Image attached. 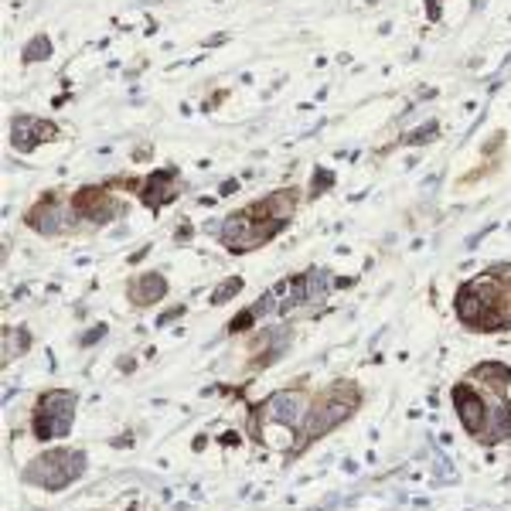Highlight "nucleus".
<instances>
[{
    "label": "nucleus",
    "mask_w": 511,
    "mask_h": 511,
    "mask_svg": "<svg viewBox=\"0 0 511 511\" xmlns=\"http://www.w3.org/2000/svg\"><path fill=\"white\" fill-rule=\"evenodd\" d=\"M171 177H174V171H160V174L150 177V184H147V201H150L154 208H160L164 201H171V198H174Z\"/></svg>",
    "instance_id": "9b49d317"
},
{
    "label": "nucleus",
    "mask_w": 511,
    "mask_h": 511,
    "mask_svg": "<svg viewBox=\"0 0 511 511\" xmlns=\"http://www.w3.org/2000/svg\"><path fill=\"white\" fill-rule=\"evenodd\" d=\"M44 58H51V41L38 35V38L28 41V48H24V62H44Z\"/></svg>",
    "instance_id": "ddd939ff"
},
{
    "label": "nucleus",
    "mask_w": 511,
    "mask_h": 511,
    "mask_svg": "<svg viewBox=\"0 0 511 511\" xmlns=\"http://www.w3.org/2000/svg\"><path fill=\"white\" fill-rule=\"evenodd\" d=\"M477 379H484L487 386L501 389V386H508L511 368H505V365H498V361H487V365H480V368H477Z\"/></svg>",
    "instance_id": "f8f14e48"
},
{
    "label": "nucleus",
    "mask_w": 511,
    "mask_h": 511,
    "mask_svg": "<svg viewBox=\"0 0 511 511\" xmlns=\"http://www.w3.org/2000/svg\"><path fill=\"white\" fill-rule=\"evenodd\" d=\"M331 184H334V174H331V171H314V181H311L314 195H320V191H327Z\"/></svg>",
    "instance_id": "dca6fc26"
},
{
    "label": "nucleus",
    "mask_w": 511,
    "mask_h": 511,
    "mask_svg": "<svg viewBox=\"0 0 511 511\" xmlns=\"http://www.w3.org/2000/svg\"><path fill=\"white\" fill-rule=\"evenodd\" d=\"M436 184H440V174H433V177H426V184H423V191H426V195H433V188H436Z\"/></svg>",
    "instance_id": "aec40b11"
},
{
    "label": "nucleus",
    "mask_w": 511,
    "mask_h": 511,
    "mask_svg": "<svg viewBox=\"0 0 511 511\" xmlns=\"http://www.w3.org/2000/svg\"><path fill=\"white\" fill-rule=\"evenodd\" d=\"M103 334H106V327H103V324H96V331H89V334L82 338V345H92V341H99Z\"/></svg>",
    "instance_id": "6ab92c4d"
},
{
    "label": "nucleus",
    "mask_w": 511,
    "mask_h": 511,
    "mask_svg": "<svg viewBox=\"0 0 511 511\" xmlns=\"http://www.w3.org/2000/svg\"><path fill=\"white\" fill-rule=\"evenodd\" d=\"M252 211H239V215H229L225 218V225L218 229L222 232V242L229 245V249H252V245H259V236H256V222L249 218Z\"/></svg>",
    "instance_id": "7ed1b4c3"
},
{
    "label": "nucleus",
    "mask_w": 511,
    "mask_h": 511,
    "mask_svg": "<svg viewBox=\"0 0 511 511\" xmlns=\"http://www.w3.org/2000/svg\"><path fill=\"white\" fill-rule=\"evenodd\" d=\"M304 413H307V399H304V392H297V389L276 392L273 399L266 402V416H270L273 423H283V426H297V423L304 419Z\"/></svg>",
    "instance_id": "f03ea898"
},
{
    "label": "nucleus",
    "mask_w": 511,
    "mask_h": 511,
    "mask_svg": "<svg viewBox=\"0 0 511 511\" xmlns=\"http://www.w3.org/2000/svg\"><path fill=\"white\" fill-rule=\"evenodd\" d=\"M348 413H352L348 406H338V402H331V406H324V409H317V413H314V419L307 423V433H311V436H320V433L331 430L334 423H341Z\"/></svg>",
    "instance_id": "1a4fd4ad"
},
{
    "label": "nucleus",
    "mask_w": 511,
    "mask_h": 511,
    "mask_svg": "<svg viewBox=\"0 0 511 511\" xmlns=\"http://www.w3.org/2000/svg\"><path fill=\"white\" fill-rule=\"evenodd\" d=\"M433 133H436V123H426V126L413 130V133L406 137V144H426V140H433Z\"/></svg>",
    "instance_id": "2eb2a0df"
},
{
    "label": "nucleus",
    "mask_w": 511,
    "mask_h": 511,
    "mask_svg": "<svg viewBox=\"0 0 511 511\" xmlns=\"http://www.w3.org/2000/svg\"><path fill=\"white\" fill-rule=\"evenodd\" d=\"M440 14V0H430V17H436Z\"/></svg>",
    "instance_id": "5701e85b"
},
{
    "label": "nucleus",
    "mask_w": 511,
    "mask_h": 511,
    "mask_svg": "<svg viewBox=\"0 0 511 511\" xmlns=\"http://www.w3.org/2000/svg\"><path fill=\"white\" fill-rule=\"evenodd\" d=\"M236 188H239L236 181H225V184H222V195H232V191H236Z\"/></svg>",
    "instance_id": "412c9836"
},
{
    "label": "nucleus",
    "mask_w": 511,
    "mask_h": 511,
    "mask_svg": "<svg viewBox=\"0 0 511 511\" xmlns=\"http://www.w3.org/2000/svg\"><path fill=\"white\" fill-rule=\"evenodd\" d=\"M28 225L35 229V232H44V236H55L62 225H65V211L58 208V201L55 198H44L38 208L28 215Z\"/></svg>",
    "instance_id": "20e7f679"
},
{
    "label": "nucleus",
    "mask_w": 511,
    "mask_h": 511,
    "mask_svg": "<svg viewBox=\"0 0 511 511\" xmlns=\"http://www.w3.org/2000/svg\"><path fill=\"white\" fill-rule=\"evenodd\" d=\"M453 402H457V409H460V419H464V426L471 433H477L484 426V402L477 399V395L467 389V386H460V389H453Z\"/></svg>",
    "instance_id": "39448f33"
},
{
    "label": "nucleus",
    "mask_w": 511,
    "mask_h": 511,
    "mask_svg": "<svg viewBox=\"0 0 511 511\" xmlns=\"http://www.w3.org/2000/svg\"><path fill=\"white\" fill-rule=\"evenodd\" d=\"M304 283H307V300L311 304H324L327 293H331V286H334V279H331L327 270H311V273L304 276Z\"/></svg>",
    "instance_id": "9d476101"
},
{
    "label": "nucleus",
    "mask_w": 511,
    "mask_h": 511,
    "mask_svg": "<svg viewBox=\"0 0 511 511\" xmlns=\"http://www.w3.org/2000/svg\"><path fill=\"white\" fill-rule=\"evenodd\" d=\"M72 406H76V395L72 392H44L38 402V423H35V433L41 440H51V436H65L72 430Z\"/></svg>",
    "instance_id": "f257e3e1"
},
{
    "label": "nucleus",
    "mask_w": 511,
    "mask_h": 511,
    "mask_svg": "<svg viewBox=\"0 0 511 511\" xmlns=\"http://www.w3.org/2000/svg\"><path fill=\"white\" fill-rule=\"evenodd\" d=\"M259 215H266V218H276V222H286L290 215H293V195L290 191H276L270 195L266 201H259V205H252Z\"/></svg>",
    "instance_id": "6e6552de"
},
{
    "label": "nucleus",
    "mask_w": 511,
    "mask_h": 511,
    "mask_svg": "<svg viewBox=\"0 0 511 511\" xmlns=\"http://www.w3.org/2000/svg\"><path fill=\"white\" fill-rule=\"evenodd\" d=\"M177 239H181V242H184V239H191V229H188V225H181V229H177Z\"/></svg>",
    "instance_id": "4be33fe9"
},
{
    "label": "nucleus",
    "mask_w": 511,
    "mask_h": 511,
    "mask_svg": "<svg viewBox=\"0 0 511 511\" xmlns=\"http://www.w3.org/2000/svg\"><path fill=\"white\" fill-rule=\"evenodd\" d=\"M249 320H256V314H252V311H245V314H239L236 320L229 324V327H232V331H245V324H249Z\"/></svg>",
    "instance_id": "a211bd4d"
},
{
    "label": "nucleus",
    "mask_w": 511,
    "mask_h": 511,
    "mask_svg": "<svg viewBox=\"0 0 511 511\" xmlns=\"http://www.w3.org/2000/svg\"><path fill=\"white\" fill-rule=\"evenodd\" d=\"M368 3H379V0H368Z\"/></svg>",
    "instance_id": "b1692460"
},
{
    "label": "nucleus",
    "mask_w": 511,
    "mask_h": 511,
    "mask_svg": "<svg viewBox=\"0 0 511 511\" xmlns=\"http://www.w3.org/2000/svg\"><path fill=\"white\" fill-rule=\"evenodd\" d=\"M273 307H276V290H270V293H266V297H263V300L252 307V314H256V317H266L270 311H273Z\"/></svg>",
    "instance_id": "f3484780"
},
{
    "label": "nucleus",
    "mask_w": 511,
    "mask_h": 511,
    "mask_svg": "<svg viewBox=\"0 0 511 511\" xmlns=\"http://www.w3.org/2000/svg\"><path fill=\"white\" fill-rule=\"evenodd\" d=\"M239 290H242V279L239 276H232V279H225L215 293H211V304H229V297H236Z\"/></svg>",
    "instance_id": "4468645a"
},
{
    "label": "nucleus",
    "mask_w": 511,
    "mask_h": 511,
    "mask_svg": "<svg viewBox=\"0 0 511 511\" xmlns=\"http://www.w3.org/2000/svg\"><path fill=\"white\" fill-rule=\"evenodd\" d=\"M164 293H167V279H164L160 273H144L133 286H130L133 304H157Z\"/></svg>",
    "instance_id": "423d86ee"
},
{
    "label": "nucleus",
    "mask_w": 511,
    "mask_h": 511,
    "mask_svg": "<svg viewBox=\"0 0 511 511\" xmlns=\"http://www.w3.org/2000/svg\"><path fill=\"white\" fill-rule=\"evenodd\" d=\"M10 137H14V147L17 150H35V144L41 140V119H31V116H17L10 123Z\"/></svg>",
    "instance_id": "0eeeda50"
}]
</instances>
